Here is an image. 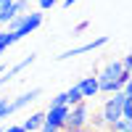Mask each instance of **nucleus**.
<instances>
[{
	"label": "nucleus",
	"mask_w": 132,
	"mask_h": 132,
	"mask_svg": "<svg viewBox=\"0 0 132 132\" xmlns=\"http://www.w3.org/2000/svg\"><path fill=\"white\" fill-rule=\"evenodd\" d=\"M95 79H98V90L106 93V95H111V93H119L124 85H129L132 71L124 69L119 58H111V61L103 63V69L95 74Z\"/></svg>",
	"instance_id": "f257e3e1"
},
{
	"label": "nucleus",
	"mask_w": 132,
	"mask_h": 132,
	"mask_svg": "<svg viewBox=\"0 0 132 132\" xmlns=\"http://www.w3.org/2000/svg\"><path fill=\"white\" fill-rule=\"evenodd\" d=\"M129 98H132L129 85H124L119 93H111V95L103 101V106H101V111H98V114H101V119H103L106 127H111L116 119H122V108H124V103L129 101Z\"/></svg>",
	"instance_id": "f03ea898"
},
{
	"label": "nucleus",
	"mask_w": 132,
	"mask_h": 132,
	"mask_svg": "<svg viewBox=\"0 0 132 132\" xmlns=\"http://www.w3.org/2000/svg\"><path fill=\"white\" fill-rule=\"evenodd\" d=\"M40 24H42V11H27V13H19L11 19L8 29L16 35V40H21V37L32 35L35 29H40Z\"/></svg>",
	"instance_id": "7ed1b4c3"
},
{
	"label": "nucleus",
	"mask_w": 132,
	"mask_h": 132,
	"mask_svg": "<svg viewBox=\"0 0 132 132\" xmlns=\"http://www.w3.org/2000/svg\"><path fill=\"white\" fill-rule=\"evenodd\" d=\"M90 103L87 101H79L69 106V114H66V122H63V129H79V127H90Z\"/></svg>",
	"instance_id": "20e7f679"
},
{
	"label": "nucleus",
	"mask_w": 132,
	"mask_h": 132,
	"mask_svg": "<svg viewBox=\"0 0 132 132\" xmlns=\"http://www.w3.org/2000/svg\"><path fill=\"white\" fill-rule=\"evenodd\" d=\"M106 42H108V35H101V37H95V40H90V42H82V45H77V48L63 50L61 56H56V58H58V61H66V58L82 56V53H93V50H98V48H103Z\"/></svg>",
	"instance_id": "39448f33"
},
{
	"label": "nucleus",
	"mask_w": 132,
	"mask_h": 132,
	"mask_svg": "<svg viewBox=\"0 0 132 132\" xmlns=\"http://www.w3.org/2000/svg\"><path fill=\"white\" fill-rule=\"evenodd\" d=\"M66 114H69V106H48L42 127H50V129H63Z\"/></svg>",
	"instance_id": "423d86ee"
},
{
	"label": "nucleus",
	"mask_w": 132,
	"mask_h": 132,
	"mask_svg": "<svg viewBox=\"0 0 132 132\" xmlns=\"http://www.w3.org/2000/svg\"><path fill=\"white\" fill-rule=\"evenodd\" d=\"M40 98V90L35 87V90H29V93H21V95H16L13 101H8V108H11V116H13L16 111H21L24 106H29V103H35Z\"/></svg>",
	"instance_id": "0eeeda50"
},
{
	"label": "nucleus",
	"mask_w": 132,
	"mask_h": 132,
	"mask_svg": "<svg viewBox=\"0 0 132 132\" xmlns=\"http://www.w3.org/2000/svg\"><path fill=\"white\" fill-rule=\"evenodd\" d=\"M77 87H79V93H82V98L87 101V98H95L98 93V79H95V74H87V77H82L79 82H77Z\"/></svg>",
	"instance_id": "6e6552de"
},
{
	"label": "nucleus",
	"mask_w": 132,
	"mask_h": 132,
	"mask_svg": "<svg viewBox=\"0 0 132 132\" xmlns=\"http://www.w3.org/2000/svg\"><path fill=\"white\" fill-rule=\"evenodd\" d=\"M42 122H45V111H35V114H29L24 122H21V127H24L27 132H37L42 127Z\"/></svg>",
	"instance_id": "1a4fd4ad"
},
{
	"label": "nucleus",
	"mask_w": 132,
	"mask_h": 132,
	"mask_svg": "<svg viewBox=\"0 0 132 132\" xmlns=\"http://www.w3.org/2000/svg\"><path fill=\"white\" fill-rule=\"evenodd\" d=\"M16 16L13 0H0V27H8V21Z\"/></svg>",
	"instance_id": "9d476101"
},
{
	"label": "nucleus",
	"mask_w": 132,
	"mask_h": 132,
	"mask_svg": "<svg viewBox=\"0 0 132 132\" xmlns=\"http://www.w3.org/2000/svg\"><path fill=\"white\" fill-rule=\"evenodd\" d=\"M13 42H19V40H16V35H13L11 29H3V32H0V56H3Z\"/></svg>",
	"instance_id": "9b49d317"
},
{
	"label": "nucleus",
	"mask_w": 132,
	"mask_h": 132,
	"mask_svg": "<svg viewBox=\"0 0 132 132\" xmlns=\"http://www.w3.org/2000/svg\"><path fill=\"white\" fill-rule=\"evenodd\" d=\"M79 101H85V98H82V93H79V87H77V85H71L69 90H66V103H69V106H74V103H79Z\"/></svg>",
	"instance_id": "f8f14e48"
},
{
	"label": "nucleus",
	"mask_w": 132,
	"mask_h": 132,
	"mask_svg": "<svg viewBox=\"0 0 132 132\" xmlns=\"http://www.w3.org/2000/svg\"><path fill=\"white\" fill-rule=\"evenodd\" d=\"M108 129H111V132H129V129H132V119H124V116H122V119H116Z\"/></svg>",
	"instance_id": "ddd939ff"
},
{
	"label": "nucleus",
	"mask_w": 132,
	"mask_h": 132,
	"mask_svg": "<svg viewBox=\"0 0 132 132\" xmlns=\"http://www.w3.org/2000/svg\"><path fill=\"white\" fill-rule=\"evenodd\" d=\"M29 3H32V0H13V11H16V16H19V13H27V11H29Z\"/></svg>",
	"instance_id": "4468645a"
},
{
	"label": "nucleus",
	"mask_w": 132,
	"mask_h": 132,
	"mask_svg": "<svg viewBox=\"0 0 132 132\" xmlns=\"http://www.w3.org/2000/svg\"><path fill=\"white\" fill-rule=\"evenodd\" d=\"M11 116V108H8V98H0V122Z\"/></svg>",
	"instance_id": "2eb2a0df"
},
{
	"label": "nucleus",
	"mask_w": 132,
	"mask_h": 132,
	"mask_svg": "<svg viewBox=\"0 0 132 132\" xmlns=\"http://www.w3.org/2000/svg\"><path fill=\"white\" fill-rule=\"evenodd\" d=\"M50 106H69V103H66V93L53 95V98H50Z\"/></svg>",
	"instance_id": "dca6fc26"
},
{
	"label": "nucleus",
	"mask_w": 132,
	"mask_h": 132,
	"mask_svg": "<svg viewBox=\"0 0 132 132\" xmlns=\"http://www.w3.org/2000/svg\"><path fill=\"white\" fill-rule=\"evenodd\" d=\"M56 3H58V0H37V5H40V11H42V13H45V11H50Z\"/></svg>",
	"instance_id": "f3484780"
},
{
	"label": "nucleus",
	"mask_w": 132,
	"mask_h": 132,
	"mask_svg": "<svg viewBox=\"0 0 132 132\" xmlns=\"http://www.w3.org/2000/svg\"><path fill=\"white\" fill-rule=\"evenodd\" d=\"M0 132H27L21 124H11V127H5V129H0Z\"/></svg>",
	"instance_id": "a211bd4d"
},
{
	"label": "nucleus",
	"mask_w": 132,
	"mask_h": 132,
	"mask_svg": "<svg viewBox=\"0 0 132 132\" xmlns=\"http://www.w3.org/2000/svg\"><path fill=\"white\" fill-rule=\"evenodd\" d=\"M119 61H122V66H124V69H129V71H132V56H122Z\"/></svg>",
	"instance_id": "6ab92c4d"
},
{
	"label": "nucleus",
	"mask_w": 132,
	"mask_h": 132,
	"mask_svg": "<svg viewBox=\"0 0 132 132\" xmlns=\"http://www.w3.org/2000/svg\"><path fill=\"white\" fill-rule=\"evenodd\" d=\"M87 29V21H82V24H77L74 29H71V35H79V32H85Z\"/></svg>",
	"instance_id": "aec40b11"
},
{
	"label": "nucleus",
	"mask_w": 132,
	"mask_h": 132,
	"mask_svg": "<svg viewBox=\"0 0 132 132\" xmlns=\"http://www.w3.org/2000/svg\"><path fill=\"white\" fill-rule=\"evenodd\" d=\"M63 132H95L93 127H79V129H63Z\"/></svg>",
	"instance_id": "412c9836"
},
{
	"label": "nucleus",
	"mask_w": 132,
	"mask_h": 132,
	"mask_svg": "<svg viewBox=\"0 0 132 132\" xmlns=\"http://www.w3.org/2000/svg\"><path fill=\"white\" fill-rule=\"evenodd\" d=\"M37 132H63V129H50V127H40Z\"/></svg>",
	"instance_id": "4be33fe9"
}]
</instances>
